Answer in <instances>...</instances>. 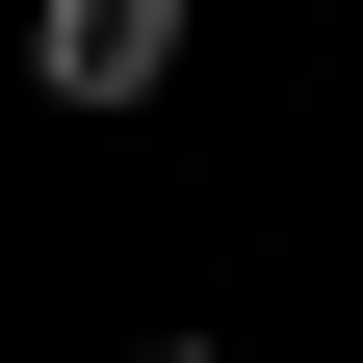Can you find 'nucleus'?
Segmentation results:
<instances>
[{"instance_id":"f257e3e1","label":"nucleus","mask_w":363,"mask_h":363,"mask_svg":"<svg viewBox=\"0 0 363 363\" xmlns=\"http://www.w3.org/2000/svg\"><path fill=\"white\" fill-rule=\"evenodd\" d=\"M26 78H52V104H156L182 78V0H26Z\"/></svg>"},{"instance_id":"f03ea898","label":"nucleus","mask_w":363,"mask_h":363,"mask_svg":"<svg viewBox=\"0 0 363 363\" xmlns=\"http://www.w3.org/2000/svg\"><path fill=\"white\" fill-rule=\"evenodd\" d=\"M130 363H208V337H130Z\"/></svg>"}]
</instances>
